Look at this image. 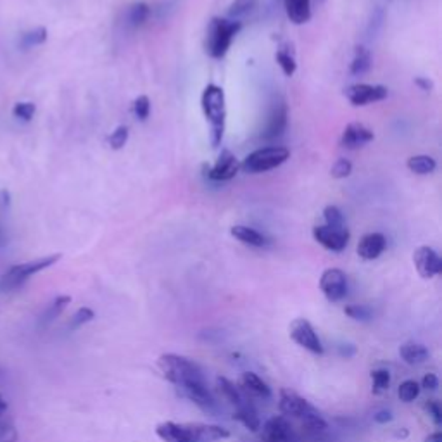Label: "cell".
I'll return each instance as SVG.
<instances>
[{
	"mask_svg": "<svg viewBox=\"0 0 442 442\" xmlns=\"http://www.w3.org/2000/svg\"><path fill=\"white\" fill-rule=\"evenodd\" d=\"M161 371L187 399L206 411L215 410V399L209 392L202 370L197 363L185 356L163 355L157 359Z\"/></svg>",
	"mask_w": 442,
	"mask_h": 442,
	"instance_id": "cell-1",
	"label": "cell"
},
{
	"mask_svg": "<svg viewBox=\"0 0 442 442\" xmlns=\"http://www.w3.org/2000/svg\"><path fill=\"white\" fill-rule=\"evenodd\" d=\"M163 442H218L230 437L224 427L211 423H175L163 422L156 427Z\"/></svg>",
	"mask_w": 442,
	"mask_h": 442,
	"instance_id": "cell-2",
	"label": "cell"
},
{
	"mask_svg": "<svg viewBox=\"0 0 442 442\" xmlns=\"http://www.w3.org/2000/svg\"><path fill=\"white\" fill-rule=\"evenodd\" d=\"M278 408L283 416L301 420V422H303V429H306L308 434L318 436V434L327 430V422L323 420V416L320 415V411L316 410L313 404H309L304 397H301L299 394L294 392V390H280Z\"/></svg>",
	"mask_w": 442,
	"mask_h": 442,
	"instance_id": "cell-3",
	"label": "cell"
},
{
	"mask_svg": "<svg viewBox=\"0 0 442 442\" xmlns=\"http://www.w3.org/2000/svg\"><path fill=\"white\" fill-rule=\"evenodd\" d=\"M201 108L211 127V145L220 147V143L223 142L224 123H227V99H224L223 88L209 83L202 90Z\"/></svg>",
	"mask_w": 442,
	"mask_h": 442,
	"instance_id": "cell-4",
	"label": "cell"
},
{
	"mask_svg": "<svg viewBox=\"0 0 442 442\" xmlns=\"http://www.w3.org/2000/svg\"><path fill=\"white\" fill-rule=\"evenodd\" d=\"M241 29V21L227 20V17H213L208 29V38H206V52L209 57L223 59Z\"/></svg>",
	"mask_w": 442,
	"mask_h": 442,
	"instance_id": "cell-5",
	"label": "cell"
},
{
	"mask_svg": "<svg viewBox=\"0 0 442 442\" xmlns=\"http://www.w3.org/2000/svg\"><path fill=\"white\" fill-rule=\"evenodd\" d=\"M59 259H61V254H52V256L40 257V259L28 261V263H23V264H14V266H10L9 270L2 275V278H0V289L2 290L20 289V287L23 285L28 278H31L33 275H36V273H40V271L50 268L52 264L57 263Z\"/></svg>",
	"mask_w": 442,
	"mask_h": 442,
	"instance_id": "cell-6",
	"label": "cell"
},
{
	"mask_svg": "<svg viewBox=\"0 0 442 442\" xmlns=\"http://www.w3.org/2000/svg\"><path fill=\"white\" fill-rule=\"evenodd\" d=\"M290 157V150L282 145H271V147H261V149L250 152L241 164V169L245 173H266L271 169L278 168L285 163Z\"/></svg>",
	"mask_w": 442,
	"mask_h": 442,
	"instance_id": "cell-7",
	"label": "cell"
},
{
	"mask_svg": "<svg viewBox=\"0 0 442 442\" xmlns=\"http://www.w3.org/2000/svg\"><path fill=\"white\" fill-rule=\"evenodd\" d=\"M289 335L297 345L309 351L311 355L322 356L323 355V344L320 341L318 334L313 329L311 323L304 318H296L289 327Z\"/></svg>",
	"mask_w": 442,
	"mask_h": 442,
	"instance_id": "cell-8",
	"label": "cell"
},
{
	"mask_svg": "<svg viewBox=\"0 0 442 442\" xmlns=\"http://www.w3.org/2000/svg\"><path fill=\"white\" fill-rule=\"evenodd\" d=\"M261 441L263 442H299L296 430L289 418L283 415L271 416L261 430Z\"/></svg>",
	"mask_w": 442,
	"mask_h": 442,
	"instance_id": "cell-9",
	"label": "cell"
},
{
	"mask_svg": "<svg viewBox=\"0 0 442 442\" xmlns=\"http://www.w3.org/2000/svg\"><path fill=\"white\" fill-rule=\"evenodd\" d=\"M345 97L356 108L368 106L371 102H380L387 99L389 90L384 85H370V83H356L345 88Z\"/></svg>",
	"mask_w": 442,
	"mask_h": 442,
	"instance_id": "cell-10",
	"label": "cell"
},
{
	"mask_svg": "<svg viewBox=\"0 0 442 442\" xmlns=\"http://www.w3.org/2000/svg\"><path fill=\"white\" fill-rule=\"evenodd\" d=\"M320 289L330 303H338L348 296V276L338 268H329L322 273Z\"/></svg>",
	"mask_w": 442,
	"mask_h": 442,
	"instance_id": "cell-11",
	"label": "cell"
},
{
	"mask_svg": "<svg viewBox=\"0 0 442 442\" xmlns=\"http://www.w3.org/2000/svg\"><path fill=\"white\" fill-rule=\"evenodd\" d=\"M313 237L320 245L332 250V252H342L348 248L351 235H349V230L345 227L332 228L327 224H320V227L313 228Z\"/></svg>",
	"mask_w": 442,
	"mask_h": 442,
	"instance_id": "cell-12",
	"label": "cell"
},
{
	"mask_svg": "<svg viewBox=\"0 0 442 442\" xmlns=\"http://www.w3.org/2000/svg\"><path fill=\"white\" fill-rule=\"evenodd\" d=\"M238 169H241V164H238L237 157H235V154L228 149L221 150L218 161H216V164L213 166V168L204 164L206 175H208V178L213 180V182H228V180H231L237 175Z\"/></svg>",
	"mask_w": 442,
	"mask_h": 442,
	"instance_id": "cell-13",
	"label": "cell"
},
{
	"mask_svg": "<svg viewBox=\"0 0 442 442\" xmlns=\"http://www.w3.org/2000/svg\"><path fill=\"white\" fill-rule=\"evenodd\" d=\"M413 263L418 275L425 280H430L442 273L441 256L432 248H429V245H422V248L415 250Z\"/></svg>",
	"mask_w": 442,
	"mask_h": 442,
	"instance_id": "cell-14",
	"label": "cell"
},
{
	"mask_svg": "<svg viewBox=\"0 0 442 442\" xmlns=\"http://www.w3.org/2000/svg\"><path fill=\"white\" fill-rule=\"evenodd\" d=\"M375 134L370 130L368 127H364L363 123H349L348 127L344 128L341 137V145L344 149L355 150L359 149V147H364L366 143L373 142Z\"/></svg>",
	"mask_w": 442,
	"mask_h": 442,
	"instance_id": "cell-15",
	"label": "cell"
},
{
	"mask_svg": "<svg viewBox=\"0 0 442 442\" xmlns=\"http://www.w3.org/2000/svg\"><path fill=\"white\" fill-rule=\"evenodd\" d=\"M287 124H289V108L283 101L276 102L271 109L270 117H268L266 130H264V138L266 140H275L280 138L287 130Z\"/></svg>",
	"mask_w": 442,
	"mask_h": 442,
	"instance_id": "cell-16",
	"label": "cell"
},
{
	"mask_svg": "<svg viewBox=\"0 0 442 442\" xmlns=\"http://www.w3.org/2000/svg\"><path fill=\"white\" fill-rule=\"evenodd\" d=\"M387 241L384 234L380 231H371L361 237L358 244V256L364 261H373L377 257L382 256V252L385 250Z\"/></svg>",
	"mask_w": 442,
	"mask_h": 442,
	"instance_id": "cell-17",
	"label": "cell"
},
{
	"mask_svg": "<svg viewBox=\"0 0 442 442\" xmlns=\"http://www.w3.org/2000/svg\"><path fill=\"white\" fill-rule=\"evenodd\" d=\"M287 17L292 24H304L311 20V0H283Z\"/></svg>",
	"mask_w": 442,
	"mask_h": 442,
	"instance_id": "cell-18",
	"label": "cell"
},
{
	"mask_svg": "<svg viewBox=\"0 0 442 442\" xmlns=\"http://www.w3.org/2000/svg\"><path fill=\"white\" fill-rule=\"evenodd\" d=\"M230 234L231 237L241 241L242 244L250 245V248H266L268 245V238L261 231L245 227V224H235V227L230 228Z\"/></svg>",
	"mask_w": 442,
	"mask_h": 442,
	"instance_id": "cell-19",
	"label": "cell"
},
{
	"mask_svg": "<svg viewBox=\"0 0 442 442\" xmlns=\"http://www.w3.org/2000/svg\"><path fill=\"white\" fill-rule=\"evenodd\" d=\"M399 356H401V359L408 364H422L429 359L430 352L423 344L410 341V342H404V344L401 345Z\"/></svg>",
	"mask_w": 442,
	"mask_h": 442,
	"instance_id": "cell-20",
	"label": "cell"
},
{
	"mask_svg": "<svg viewBox=\"0 0 442 442\" xmlns=\"http://www.w3.org/2000/svg\"><path fill=\"white\" fill-rule=\"evenodd\" d=\"M241 384L252 396L263 397V399H270L271 397V389L268 387L266 382L257 377L256 373H252V371H248V373L242 375Z\"/></svg>",
	"mask_w": 442,
	"mask_h": 442,
	"instance_id": "cell-21",
	"label": "cell"
},
{
	"mask_svg": "<svg viewBox=\"0 0 442 442\" xmlns=\"http://www.w3.org/2000/svg\"><path fill=\"white\" fill-rule=\"evenodd\" d=\"M406 166L411 173H415V175L425 176L436 171L437 161L434 159L432 156H427V154H418V156H411L410 159H408Z\"/></svg>",
	"mask_w": 442,
	"mask_h": 442,
	"instance_id": "cell-22",
	"label": "cell"
},
{
	"mask_svg": "<svg viewBox=\"0 0 442 442\" xmlns=\"http://www.w3.org/2000/svg\"><path fill=\"white\" fill-rule=\"evenodd\" d=\"M370 68H371L370 50H368L366 47L358 45L355 50V57H352L349 71H351L352 76H361V75H364V73L370 71Z\"/></svg>",
	"mask_w": 442,
	"mask_h": 442,
	"instance_id": "cell-23",
	"label": "cell"
},
{
	"mask_svg": "<svg viewBox=\"0 0 442 442\" xmlns=\"http://www.w3.org/2000/svg\"><path fill=\"white\" fill-rule=\"evenodd\" d=\"M235 418H237L238 422L245 427V429L252 430V432H256L257 429H261L259 416H257V411L254 410V406L249 403V401H245L241 408H237Z\"/></svg>",
	"mask_w": 442,
	"mask_h": 442,
	"instance_id": "cell-24",
	"label": "cell"
},
{
	"mask_svg": "<svg viewBox=\"0 0 442 442\" xmlns=\"http://www.w3.org/2000/svg\"><path fill=\"white\" fill-rule=\"evenodd\" d=\"M218 387H220L221 394H223V396L227 397V399L230 401L231 404H234L235 410H237V408H241L242 404H244L245 401H248L244 396H242L241 390H238L237 387H235L234 382H230V380H228V378L220 377L218 378Z\"/></svg>",
	"mask_w": 442,
	"mask_h": 442,
	"instance_id": "cell-25",
	"label": "cell"
},
{
	"mask_svg": "<svg viewBox=\"0 0 442 442\" xmlns=\"http://www.w3.org/2000/svg\"><path fill=\"white\" fill-rule=\"evenodd\" d=\"M150 16V6L147 2H135L130 7V13H128V20H130L131 27L138 28L142 24L147 23Z\"/></svg>",
	"mask_w": 442,
	"mask_h": 442,
	"instance_id": "cell-26",
	"label": "cell"
},
{
	"mask_svg": "<svg viewBox=\"0 0 442 442\" xmlns=\"http://www.w3.org/2000/svg\"><path fill=\"white\" fill-rule=\"evenodd\" d=\"M71 303V297L69 296H57L55 297V299L52 301V304L49 306V308H47V311L43 313V316H42V322L45 323H50V322H54L55 318H59V315H61L62 311H64L66 308H68V304Z\"/></svg>",
	"mask_w": 442,
	"mask_h": 442,
	"instance_id": "cell-27",
	"label": "cell"
},
{
	"mask_svg": "<svg viewBox=\"0 0 442 442\" xmlns=\"http://www.w3.org/2000/svg\"><path fill=\"white\" fill-rule=\"evenodd\" d=\"M276 62H278L280 69L285 76H294V73L297 71V62L294 54H290L287 49H278L275 54Z\"/></svg>",
	"mask_w": 442,
	"mask_h": 442,
	"instance_id": "cell-28",
	"label": "cell"
},
{
	"mask_svg": "<svg viewBox=\"0 0 442 442\" xmlns=\"http://www.w3.org/2000/svg\"><path fill=\"white\" fill-rule=\"evenodd\" d=\"M257 6V0H234L230 3V9H228V20H241L245 14H249L250 10H254V7Z\"/></svg>",
	"mask_w": 442,
	"mask_h": 442,
	"instance_id": "cell-29",
	"label": "cell"
},
{
	"mask_svg": "<svg viewBox=\"0 0 442 442\" xmlns=\"http://www.w3.org/2000/svg\"><path fill=\"white\" fill-rule=\"evenodd\" d=\"M128 137H130V131H128V127L124 124H120L113 134L109 135L108 143L113 150H121L124 145L128 143Z\"/></svg>",
	"mask_w": 442,
	"mask_h": 442,
	"instance_id": "cell-30",
	"label": "cell"
},
{
	"mask_svg": "<svg viewBox=\"0 0 442 442\" xmlns=\"http://www.w3.org/2000/svg\"><path fill=\"white\" fill-rule=\"evenodd\" d=\"M49 38V31H47L45 27H38L31 31H28L27 35L23 36V47H36L42 45V43L47 42Z\"/></svg>",
	"mask_w": 442,
	"mask_h": 442,
	"instance_id": "cell-31",
	"label": "cell"
},
{
	"mask_svg": "<svg viewBox=\"0 0 442 442\" xmlns=\"http://www.w3.org/2000/svg\"><path fill=\"white\" fill-rule=\"evenodd\" d=\"M344 313L349 316V318L356 320V322H368V320L373 318V311L364 304L345 306Z\"/></svg>",
	"mask_w": 442,
	"mask_h": 442,
	"instance_id": "cell-32",
	"label": "cell"
},
{
	"mask_svg": "<svg viewBox=\"0 0 442 442\" xmlns=\"http://www.w3.org/2000/svg\"><path fill=\"white\" fill-rule=\"evenodd\" d=\"M323 218H325L327 221V227H332V228L345 227L344 215H342V211L337 208V206H327V208L323 209Z\"/></svg>",
	"mask_w": 442,
	"mask_h": 442,
	"instance_id": "cell-33",
	"label": "cell"
},
{
	"mask_svg": "<svg viewBox=\"0 0 442 442\" xmlns=\"http://www.w3.org/2000/svg\"><path fill=\"white\" fill-rule=\"evenodd\" d=\"M397 394H399L401 401H404V403H411V401H415L420 394L418 382L404 380L403 384L399 385V390H397Z\"/></svg>",
	"mask_w": 442,
	"mask_h": 442,
	"instance_id": "cell-34",
	"label": "cell"
},
{
	"mask_svg": "<svg viewBox=\"0 0 442 442\" xmlns=\"http://www.w3.org/2000/svg\"><path fill=\"white\" fill-rule=\"evenodd\" d=\"M371 382H373V392L380 394L389 389L390 385V373L387 370H375L371 371Z\"/></svg>",
	"mask_w": 442,
	"mask_h": 442,
	"instance_id": "cell-35",
	"label": "cell"
},
{
	"mask_svg": "<svg viewBox=\"0 0 442 442\" xmlns=\"http://www.w3.org/2000/svg\"><path fill=\"white\" fill-rule=\"evenodd\" d=\"M351 173H352V163L349 159H344V157L335 161V164L332 166V169H330V175L337 180L348 178Z\"/></svg>",
	"mask_w": 442,
	"mask_h": 442,
	"instance_id": "cell-36",
	"label": "cell"
},
{
	"mask_svg": "<svg viewBox=\"0 0 442 442\" xmlns=\"http://www.w3.org/2000/svg\"><path fill=\"white\" fill-rule=\"evenodd\" d=\"M95 318V313L92 311L90 308H80L78 311L73 315L71 323H69V329H80V327L85 325V323H90L92 320Z\"/></svg>",
	"mask_w": 442,
	"mask_h": 442,
	"instance_id": "cell-37",
	"label": "cell"
},
{
	"mask_svg": "<svg viewBox=\"0 0 442 442\" xmlns=\"http://www.w3.org/2000/svg\"><path fill=\"white\" fill-rule=\"evenodd\" d=\"M36 113V106L33 102H17L13 108V114L17 117V120L29 121Z\"/></svg>",
	"mask_w": 442,
	"mask_h": 442,
	"instance_id": "cell-38",
	"label": "cell"
},
{
	"mask_svg": "<svg viewBox=\"0 0 442 442\" xmlns=\"http://www.w3.org/2000/svg\"><path fill=\"white\" fill-rule=\"evenodd\" d=\"M134 110L140 121H147L150 114V99L147 95H138L134 102Z\"/></svg>",
	"mask_w": 442,
	"mask_h": 442,
	"instance_id": "cell-39",
	"label": "cell"
},
{
	"mask_svg": "<svg viewBox=\"0 0 442 442\" xmlns=\"http://www.w3.org/2000/svg\"><path fill=\"white\" fill-rule=\"evenodd\" d=\"M17 432L13 423H0V442H16Z\"/></svg>",
	"mask_w": 442,
	"mask_h": 442,
	"instance_id": "cell-40",
	"label": "cell"
},
{
	"mask_svg": "<svg viewBox=\"0 0 442 442\" xmlns=\"http://www.w3.org/2000/svg\"><path fill=\"white\" fill-rule=\"evenodd\" d=\"M425 410H427V413L430 415V418L434 420V423H436V425H441L442 423L441 404L437 403V401H429V403L425 404Z\"/></svg>",
	"mask_w": 442,
	"mask_h": 442,
	"instance_id": "cell-41",
	"label": "cell"
},
{
	"mask_svg": "<svg viewBox=\"0 0 442 442\" xmlns=\"http://www.w3.org/2000/svg\"><path fill=\"white\" fill-rule=\"evenodd\" d=\"M422 387L427 390H436L439 387V378L434 373H427L422 380Z\"/></svg>",
	"mask_w": 442,
	"mask_h": 442,
	"instance_id": "cell-42",
	"label": "cell"
},
{
	"mask_svg": "<svg viewBox=\"0 0 442 442\" xmlns=\"http://www.w3.org/2000/svg\"><path fill=\"white\" fill-rule=\"evenodd\" d=\"M413 82H415L416 87L420 88V90H423V92H432L434 90V82L432 80L425 78V76H416Z\"/></svg>",
	"mask_w": 442,
	"mask_h": 442,
	"instance_id": "cell-43",
	"label": "cell"
},
{
	"mask_svg": "<svg viewBox=\"0 0 442 442\" xmlns=\"http://www.w3.org/2000/svg\"><path fill=\"white\" fill-rule=\"evenodd\" d=\"M375 422H377V423H389V422H392V413H390V411H387V410L378 411V413L375 415Z\"/></svg>",
	"mask_w": 442,
	"mask_h": 442,
	"instance_id": "cell-44",
	"label": "cell"
},
{
	"mask_svg": "<svg viewBox=\"0 0 442 442\" xmlns=\"http://www.w3.org/2000/svg\"><path fill=\"white\" fill-rule=\"evenodd\" d=\"M425 442H442V434L441 432H434L427 437Z\"/></svg>",
	"mask_w": 442,
	"mask_h": 442,
	"instance_id": "cell-45",
	"label": "cell"
},
{
	"mask_svg": "<svg viewBox=\"0 0 442 442\" xmlns=\"http://www.w3.org/2000/svg\"><path fill=\"white\" fill-rule=\"evenodd\" d=\"M0 195H2V204L3 206H9L10 204V194L7 192V190H2V192H0Z\"/></svg>",
	"mask_w": 442,
	"mask_h": 442,
	"instance_id": "cell-46",
	"label": "cell"
},
{
	"mask_svg": "<svg viewBox=\"0 0 442 442\" xmlns=\"http://www.w3.org/2000/svg\"><path fill=\"white\" fill-rule=\"evenodd\" d=\"M7 245V235L6 231H3V228L0 227V248H6Z\"/></svg>",
	"mask_w": 442,
	"mask_h": 442,
	"instance_id": "cell-47",
	"label": "cell"
},
{
	"mask_svg": "<svg viewBox=\"0 0 442 442\" xmlns=\"http://www.w3.org/2000/svg\"><path fill=\"white\" fill-rule=\"evenodd\" d=\"M7 411V401L0 396V415H3Z\"/></svg>",
	"mask_w": 442,
	"mask_h": 442,
	"instance_id": "cell-48",
	"label": "cell"
},
{
	"mask_svg": "<svg viewBox=\"0 0 442 442\" xmlns=\"http://www.w3.org/2000/svg\"><path fill=\"white\" fill-rule=\"evenodd\" d=\"M320 2H323V0H320Z\"/></svg>",
	"mask_w": 442,
	"mask_h": 442,
	"instance_id": "cell-49",
	"label": "cell"
}]
</instances>
